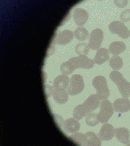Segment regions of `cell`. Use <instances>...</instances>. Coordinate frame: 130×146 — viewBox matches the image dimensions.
Instances as JSON below:
<instances>
[{
	"label": "cell",
	"mask_w": 130,
	"mask_h": 146,
	"mask_svg": "<svg viewBox=\"0 0 130 146\" xmlns=\"http://www.w3.org/2000/svg\"><path fill=\"white\" fill-rule=\"evenodd\" d=\"M110 78L117 85L122 97L127 98L130 96V83L124 78L121 73L117 70H113L110 74Z\"/></svg>",
	"instance_id": "cell-1"
},
{
	"label": "cell",
	"mask_w": 130,
	"mask_h": 146,
	"mask_svg": "<svg viewBox=\"0 0 130 146\" xmlns=\"http://www.w3.org/2000/svg\"><path fill=\"white\" fill-rule=\"evenodd\" d=\"M93 86L96 90V95L100 100H105L110 95V90L107 80L103 76H98L93 79Z\"/></svg>",
	"instance_id": "cell-2"
},
{
	"label": "cell",
	"mask_w": 130,
	"mask_h": 146,
	"mask_svg": "<svg viewBox=\"0 0 130 146\" xmlns=\"http://www.w3.org/2000/svg\"><path fill=\"white\" fill-rule=\"evenodd\" d=\"M100 111L97 114V119L99 122L104 124L109 121L114 114L113 105L109 100H105L100 104Z\"/></svg>",
	"instance_id": "cell-3"
},
{
	"label": "cell",
	"mask_w": 130,
	"mask_h": 146,
	"mask_svg": "<svg viewBox=\"0 0 130 146\" xmlns=\"http://www.w3.org/2000/svg\"><path fill=\"white\" fill-rule=\"evenodd\" d=\"M85 87V83L82 76L75 74L70 79L67 91L70 95L75 96L82 93Z\"/></svg>",
	"instance_id": "cell-4"
},
{
	"label": "cell",
	"mask_w": 130,
	"mask_h": 146,
	"mask_svg": "<svg viewBox=\"0 0 130 146\" xmlns=\"http://www.w3.org/2000/svg\"><path fill=\"white\" fill-rule=\"evenodd\" d=\"M75 70L78 69H89L93 67L94 62L86 55H79L73 57L68 60Z\"/></svg>",
	"instance_id": "cell-5"
},
{
	"label": "cell",
	"mask_w": 130,
	"mask_h": 146,
	"mask_svg": "<svg viewBox=\"0 0 130 146\" xmlns=\"http://www.w3.org/2000/svg\"><path fill=\"white\" fill-rule=\"evenodd\" d=\"M109 29L111 33L117 34L123 39H127L130 36L129 29L123 22L120 21H114L111 23Z\"/></svg>",
	"instance_id": "cell-6"
},
{
	"label": "cell",
	"mask_w": 130,
	"mask_h": 146,
	"mask_svg": "<svg viewBox=\"0 0 130 146\" xmlns=\"http://www.w3.org/2000/svg\"><path fill=\"white\" fill-rule=\"evenodd\" d=\"M104 37L103 31L99 28L93 30L89 35L88 46L93 50L99 49Z\"/></svg>",
	"instance_id": "cell-7"
},
{
	"label": "cell",
	"mask_w": 130,
	"mask_h": 146,
	"mask_svg": "<svg viewBox=\"0 0 130 146\" xmlns=\"http://www.w3.org/2000/svg\"><path fill=\"white\" fill-rule=\"evenodd\" d=\"M74 37V33L70 30H63L59 32L55 37L54 43L56 45L65 46L70 43Z\"/></svg>",
	"instance_id": "cell-8"
},
{
	"label": "cell",
	"mask_w": 130,
	"mask_h": 146,
	"mask_svg": "<svg viewBox=\"0 0 130 146\" xmlns=\"http://www.w3.org/2000/svg\"><path fill=\"white\" fill-rule=\"evenodd\" d=\"M88 12L82 8H76L73 11V18L74 22L78 27L84 26L88 20Z\"/></svg>",
	"instance_id": "cell-9"
},
{
	"label": "cell",
	"mask_w": 130,
	"mask_h": 146,
	"mask_svg": "<svg viewBox=\"0 0 130 146\" xmlns=\"http://www.w3.org/2000/svg\"><path fill=\"white\" fill-rule=\"evenodd\" d=\"M100 100L96 94L90 95L82 104L88 114L95 110L99 107Z\"/></svg>",
	"instance_id": "cell-10"
},
{
	"label": "cell",
	"mask_w": 130,
	"mask_h": 146,
	"mask_svg": "<svg viewBox=\"0 0 130 146\" xmlns=\"http://www.w3.org/2000/svg\"><path fill=\"white\" fill-rule=\"evenodd\" d=\"M114 127L111 124L107 123L102 126L98 136L101 140L103 141H109L114 137Z\"/></svg>",
	"instance_id": "cell-11"
},
{
	"label": "cell",
	"mask_w": 130,
	"mask_h": 146,
	"mask_svg": "<svg viewBox=\"0 0 130 146\" xmlns=\"http://www.w3.org/2000/svg\"><path fill=\"white\" fill-rule=\"evenodd\" d=\"M113 106L116 112H128L130 110V101L126 98H119L115 101Z\"/></svg>",
	"instance_id": "cell-12"
},
{
	"label": "cell",
	"mask_w": 130,
	"mask_h": 146,
	"mask_svg": "<svg viewBox=\"0 0 130 146\" xmlns=\"http://www.w3.org/2000/svg\"><path fill=\"white\" fill-rule=\"evenodd\" d=\"M115 136L120 142L124 145H128L130 143V132L125 127H122L115 129Z\"/></svg>",
	"instance_id": "cell-13"
},
{
	"label": "cell",
	"mask_w": 130,
	"mask_h": 146,
	"mask_svg": "<svg viewBox=\"0 0 130 146\" xmlns=\"http://www.w3.org/2000/svg\"><path fill=\"white\" fill-rule=\"evenodd\" d=\"M70 80L69 77L67 75L63 74L59 75L54 80L53 83V88L54 89L67 90Z\"/></svg>",
	"instance_id": "cell-14"
},
{
	"label": "cell",
	"mask_w": 130,
	"mask_h": 146,
	"mask_svg": "<svg viewBox=\"0 0 130 146\" xmlns=\"http://www.w3.org/2000/svg\"><path fill=\"white\" fill-rule=\"evenodd\" d=\"M52 95L55 101L59 104H64L68 101V93L66 90H53Z\"/></svg>",
	"instance_id": "cell-15"
},
{
	"label": "cell",
	"mask_w": 130,
	"mask_h": 146,
	"mask_svg": "<svg viewBox=\"0 0 130 146\" xmlns=\"http://www.w3.org/2000/svg\"><path fill=\"white\" fill-rule=\"evenodd\" d=\"M63 128L66 132L74 134L78 132L80 130V124L76 119H67L64 121Z\"/></svg>",
	"instance_id": "cell-16"
},
{
	"label": "cell",
	"mask_w": 130,
	"mask_h": 146,
	"mask_svg": "<svg viewBox=\"0 0 130 146\" xmlns=\"http://www.w3.org/2000/svg\"><path fill=\"white\" fill-rule=\"evenodd\" d=\"M109 58V53L105 48H99L96 52L94 58V62L97 64H102L107 62Z\"/></svg>",
	"instance_id": "cell-17"
},
{
	"label": "cell",
	"mask_w": 130,
	"mask_h": 146,
	"mask_svg": "<svg viewBox=\"0 0 130 146\" xmlns=\"http://www.w3.org/2000/svg\"><path fill=\"white\" fill-rule=\"evenodd\" d=\"M126 49L125 43L122 41L111 42L109 46V52L112 55H117L122 53Z\"/></svg>",
	"instance_id": "cell-18"
},
{
	"label": "cell",
	"mask_w": 130,
	"mask_h": 146,
	"mask_svg": "<svg viewBox=\"0 0 130 146\" xmlns=\"http://www.w3.org/2000/svg\"><path fill=\"white\" fill-rule=\"evenodd\" d=\"M86 136L85 146H101L102 141L95 133L92 131L87 132Z\"/></svg>",
	"instance_id": "cell-19"
},
{
	"label": "cell",
	"mask_w": 130,
	"mask_h": 146,
	"mask_svg": "<svg viewBox=\"0 0 130 146\" xmlns=\"http://www.w3.org/2000/svg\"><path fill=\"white\" fill-rule=\"evenodd\" d=\"M74 36L78 41H85L88 38L89 34L87 30L84 27H78L74 31Z\"/></svg>",
	"instance_id": "cell-20"
},
{
	"label": "cell",
	"mask_w": 130,
	"mask_h": 146,
	"mask_svg": "<svg viewBox=\"0 0 130 146\" xmlns=\"http://www.w3.org/2000/svg\"><path fill=\"white\" fill-rule=\"evenodd\" d=\"M109 64L113 69L119 70L123 66V62L119 56H113L111 58L109 61Z\"/></svg>",
	"instance_id": "cell-21"
},
{
	"label": "cell",
	"mask_w": 130,
	"mask_h": 146,
	"mask_svg": "<svg viewBox=\"0 0 130 146\" xmlns=\"http://www.w3.org/2000/svg\"><path fill=\"white\" fill-rule=\"evenodd\" d=\"M72 114L74 119L77 120L82 119V118L88 115L82 106V104L77 106L73 110Z\"/></svg>",
	"instance_id": "cell-22"
},
{
	"label": "cell",
	"mask_w": 130,
	"mask_h": 146,
	"mask_svg": "<svg viewBox=\"0 0 130 146\" xmlns=\"http://www.w3.org/2000/svg\"><path fill=\"white\" fill-rule=\"evenodd\" d=\"M70 139L79 146H85L86 136L81 133H74L70 137Z\"/></svg>",
	"instance_id": "cell-23"
},
{
	"label": "cell",
	"mask_w": 130,
	"mask_h": 146,
	"mask_svg": "<svg viewBox=\"0 0 130 146\" xmlns=\"http://www.w3.org/2000/svg\"><path fill=\"white\" fill-rule=\"evenodd\" d=\"M90 47L86 43L81 42L77 44L75 47V52L79 55H86L89 52Z\"/></svg>",
	"instance_id": "cell-24"
},
{
	"label": "cell",
	"mask_w": 130,
	"mask_h": 146,
	"mask_svg": "<svg viewBox=\"0 0 130 146\" xmlns=\"http://www.w3.org/2000/svg\"><path fill=\"white\" fill-rule=\"evenodd\" d=\"M60 70L62 74L68 76L72 74L75 69L71 64L68 61L62 64L60 66Z\"/></svg>",
	"instance_id": "cell-25"
},
{
	"label": "cell",
	"mask_w": 130,
	"mask_h": 146,
	"mask_svg": "<svg viewBox=\"0 0 130 146\" xmlns=\"http://www.w3.org/2000/svg\"><path fill=\"white\" fill-rule=\"evenodd\" d=\"M86 124L90 127L95 126L99 122L97 119V114L94 113H89L86 117L85 120Z\"/></svg>",
	"instance_id": "cell-26"
},
{
	"label": "cell",
	"mask_w": 130,
	"mask_h": 146,
	"mask_svg": "<svg viewBox=\"0 0 130 146\" xmlns=\"http://www.w3.org/2000/svg\"><path fill=\"white\" fill-rule=\"evenodd\" d=\"M120 18L123 22L130 21V9H125L121 13Z\"/></svg>",
	"instance_id": "cell-27"
},
{
	"label": "cell",
	"mask_w": 130,
	"mask_h": 146,
	"mask_svg": "<svg viewBox=\"0 0 130 146\" xmlns=\"http://www.w3.org/2000/svg\"><path fill=\"white\" fill-rule=\"evenodd\" d=\"M54 118L55 119L56 121L57 122V125H60L61 128H63L64 121L62 117L58 114H55Z\"/></svg>",
	"instance_id": "cell-28"
},
{
	"label": "cell",
	"mask_w": 130,
	"mask_h": 146,
	"mask_svg": "<svg viewBox=\"0 0 130 146\" xmlns=\"http://www.w3.org/2000/svg\"><path fill=\"white\" fill-rule=\"evenodd\" d=\"M115 5L120 8H124L128 4L127 1H115Z\"/></svg>",
	"instance_id": "cell-29"
}]
</instances>
